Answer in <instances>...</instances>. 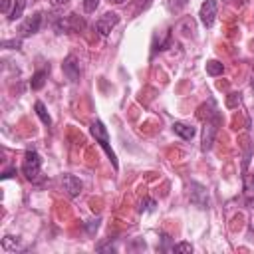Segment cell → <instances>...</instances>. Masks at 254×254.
Here are the masks:
<instances>
[{"instance_id": "1", "label": "cell", "mask_w": 254, "mask_h": 254, "mask_svg": "<svg viewBox=\"0 0 254 254\" xmlns=\"http://www.w3.org/2000/svg\"><path fill=\"white\" fill-rule=\"evenodd\" d=\"M89 131H91L93 139L99 143V147L107 153V157H109V161L113 163V167L117 169V157H115V153H113V149H111V145H109V135H107L105 125H103L101 121H93L91 127H89Z\"/></svg>"}, {"instance_id": "2", "label": "cell", "mask_w": 254, "mask_h": 254, "mask_svg": "<svg viewBox=\"0 0 254 254\" xmlns=\"http://www.w3.org/2000/svg\"><path fill=\"white\" fill-rule=\"evenodd\" d=\"M22 173L28 181L36 183L40 179V173H42V159L36 151H26L24 155V161H22Z\"/></svg>"}, {"instance_id": "3", "label": "cell", "mask_w": 254, "mask_h": 254, "mask_svg": "<svg viewBox=\"0 0 254 254\" xmlns=\"http://www.w3.org/2000/svg\"><path fill=\"white\" fill-rule=\"evenodd\" d=\"M83 26H85V22H83L77 14H69V16L60 18V20L56 22L58 34H65V32H71V30H83Z\"/></svg>"}, {"instance_id": "4", "label": "cell", "mask_w": 254, "mask_h": 254, "mask_svg": "<svg viewBox=\"0 0 254 254\" xmlns=\"http://www.w3.org/2000/svg\"><path fill=\"white\" fill-rule=\"evenodd\" d=\"M119 24V14L115 12H105L97 22H95V28L101 36H109V32Z\"/></svg>"}, {"instance_id": "5", "label": "cell", "mask_w": 254, "mask_h": 254, "mask_svg": "<svg viewBox=\"0 0 254 254\" xmlns=\"http://www.w3.org/2000/svg\"><path fill=\"white\" fill-rule=\"evenodd\" d=\"M216 8H218L216 0H204V2H202V6H200V14H198V16H200V22H202L204 28H210V26L214 24Z\"/></svg>"}, {"instance_id": "6", "label": "cell", "mask_w": 254, "mask_h": 254, "mask_svg": "<svg viewBox=\"0 0 254 254\" xmlns=\"http://www.w3.org/2000/svg\"><path fill=\"white\" fill-rule=\"evenodd\" d=\"M62 69H64V73H65V77L69 79V81H77L79 79V60H77V56H73V54H69L65 60H64V64H62Z\"/></svg>"}, {"instance_id": "7", "label": "cell", "mask_w": 254, "mask_h": 254, "mask_svg": "<svg viewBox=\"0 0 254 254\" xmlns=\"http://www.w3.org/2000/svg\"><path fill=\"white\" fill-rule=\"evenodd\" d=\"M40 26H42V14H40V12H36V14H32V16H28V18H26V22H24V24H22V28H20V32H22V36L26 38V36L36 34V32L40 30Z\"/></svg>"}, {"instance_id": "8", "label": "cell", "mask_w": 254, "mask_h": 254, "mask_svg": "<svg viewBox=\"0 0 254 254\" xmlns=\"http://www.w3.org/2000/svg\"><path fill=\"white\" fill-rule=\"evenodd\" d=\"M216 125H218V117L212 119V121H206V127H204V133H202V151H208V149L212 147L214 133H216Z\"/></svg>"}, {"instance_id": "9", "label": "cell", "mask_w": 254, "mask_h": 254, "mask_svg": "<svg viewBox=\"0 0 254 254\" xmlns=\"http://www.w3.org/2000/svg\"><path fill=\"white\" fill-rule=\"evenodd\" d=\"M194 190H190V202H194L196 206H200V208H206V202H208V196H206V189L204 187H200V185H196V183H192L190 185Z\"/></svg>"}, {"instance_id": "10", "label": "cell", "mask_w": 254, "mask_h": 254, "mask_svg": "<svg viewBox=\"0 0 254 254\" xmlns=\"http://www.w3.org/2000/svg\"><path fill=\"white\" fill-rule=\"evenodd\" d=\"M64 189L67 190V194L69 196H77L79 192H81V181L77 179V177H73V175H64Z\"/></svg>"}, {"instance_id": "11", "label": "cell", "mask_w": 254, "mask_h": 254, "mask_svg": "<svg viewBox=\"0 0 254 254\" xmlns=\"http://www.w3.org/2000/svg\"><path fill=\"white\" fill-rule=\"evenodd\" d=\"M173 131H175L181 139H187V141H190V139L196 135V129H194L192 125H187V123H181V121H175V123H173Z\"/></svg>"}, {"instance_id": "12", "label": "cell", "mask_w": 254, "mask_h": 254, "mask_svg": "<svg viewBox=\"0 0 254 254\" xmlns=\"http://www.w3.org/2000/svg\"><path fill=\"white\" fill-rule=\"evenodd\" d=\"M46 77H48V69H38V71L32 75V79H30V87H32L34 91L42 89L44 83H46Z\"/></svg>"}, {"instance_id": "13", "label": "cell", "mask_w": 254, "mask_h": 254, "mask_svg": "<svg viewBox=\"0 0 254 254\" xmlns=\"http://www.w3.org/2000/svg\"><path fill=\"white\" fill-rule=\"evenodd\" d=\"M34 109H36V115L40 117V121L44 123V125H52V117L48 115V111H46V105L42 103V101H36V105H34Z\"/></svg>"}, {"instance_id": "14", "label": "cell", "mask_w": 254, "mask_h": 254, "mask_svg": "<svg viewBox=\"0 0 254 254\" xmlns=\"http://www.w3.org/2000/svg\"><path fill=\"white\" fill-rule=\"evenodd\" d=\"M222 71H224V65H222L218 60L206 62V73H208V75H220Z\"/></svg>"}, {"instance_id": "15", "label": "cell", "mask_w": 254, "mask_h": 254, "mask_svg": "<svg viewBox=\"0 0 254 254\" xmlns=\"http://www.w3.org/2000/svg\"><path fill=\"white\" fill-rule=\"evenodd\" d=\"M24 8H26V0H14V8H12V12H10V20L14 22V20H18L20 16H22V12H24Z\"/></svg>"}, {"instance_id": "16", "label": "cell", "mask_w": 254, "mask_h": 254, "mask_svg": "<svg viewBox=\"0 0 254 254\" xmlns=\"http://www.w3.org/2000/svg\"><path fill=\"white\" fill-rule=\"evenodd\" d=\"M2 246H4V250H16L18 248V242L12 240V236H4L2 238Z\"/></svg>"}, {"instance_id": "17", "label": "cell", "mask_w": 254, "mask_h": 254, "mask_svg": "<svg viewBox=\"0 0 254 254\" xmlns=\"http://www.w3.org/2000/svg\"><path fill=\"white\" fill-rule=\"evenodd\" d=\"M97 6H99V0H83V10H85L87 14L95 12V10H97Z\"/></svg>"}, {"instance_id": "18", "label": "cell", "mask_w": 254, "mask_h": 254, "mask_svg": "<svg viewBox=\"0 0 254 254\" xmlns=\"http://www.w3.org/2000/svg\"><path fill=\"white\" fill-rule=\"evenodd\" d=\"M173 252H192V246L189 242H181V244L173 246Z\"/></svg>"}, {"instance_id": "19", "label": "cell", "mask_w": 254, "mask_h": 254, "mask_svg": "<svg viewBox=\"0 0 254 254\" xmlns=\"http://www.w3.org/2000/svg\"><path fill=\"white\" fill-rule=\"evenodd\" d=\"M238 103H240V95H238V93H230V95L226 97V105H228V107H236Z\"/></svg>"}, {"instance_id": "20", "label": "cell", "mask_w": 254, "mask_h": 254, "mask_svg": "<svg viewBox=\"0 0 254 254\" xmlns=\"http://www.w3.org/2000/svg\"><path fill=\"white\" fill-rule=\"evenodd\" d=\"M155 204H157V202H155L153 198H145V200L141 202V208H139V210H141V212H145V210H153Z\"/></svg>"}, {"instance_id": "21", "label": "cell", "mask_w": 254, "mask_h": 254, "mask_svg": "<svg viewBox=\"0 0 254 254\" xmlns=\"http://www.w3.org/2000/svg\"><path fill=\"white\" fill-rule=\"evenodd\" d=\"M10 2H12V0H0V10H2V14H8V12H10Z\"/></svg>"}, {"instance_id": "22", "label": "cell", "mask_w": 254, "mask_h": 254, "mask_svg": "<svg viewBox=\"0 0 254 254\" xmlns=\"http://www.w3.org/2000/svg\"><path fill=\"white\" fill-rule=\"evenodd\" d=\"M97 226H99V218H95V220H91V224H87V232L97 230Z\"/></svg>"}, {"instance_id": "23", "label": "cell", "mask_w": 254, "mask_h": 254, "mask_svg": "<svg viewBox=\"0 0 254 254\" xmlns=\"http://www.w3.org/2000/svg\"><path fill=\"white\" fill-rule=\"evenodd\" d=\"M2 46H4V48H8V46H14V48H18V46H20V42H16V40H12V42H2Z\"/></svg>"}, {"instance_id": "24", "label": "cell", "mask_w": 254, "mask_h": 254, "mask_svg": "<svg viewBox=\"0 0 254 254\" xmlns=\"http://www.w3.org/2000/svg\"><path fill=\"white\" fill-rule=\"evenodd\" d=\"M14 173H16V169H10V171H6V173L2 175V179H10V177H12Z\"/></svg>"}, {"instance_id": "25", "label": "cell", "mask_w": 254, "mask_h": 254, "mask_svg": "<svg viewBox=\"0 0 254 254\" xmlns=\"http://www.w3.org/2000/svg\"><path fill=\"white\" fill-rule=\"evenodd\" d=\"M69 0H52V4L54 6H64V4H67Z\"/></svg>"}, {"instance_id": "26", "label": "cell", "mask_w": 254, "mask_h": 254, "mask_svg": "<svg viewBox=\"0 0 254 254\" xmlns=\"http://www.w3.org/2000/svg\"><path fill=\"white\" fill-rule=\"evenodd\" d=\"M107 2H113V4H123L125 0H107Z\"/></svg>"}]
</instances>
